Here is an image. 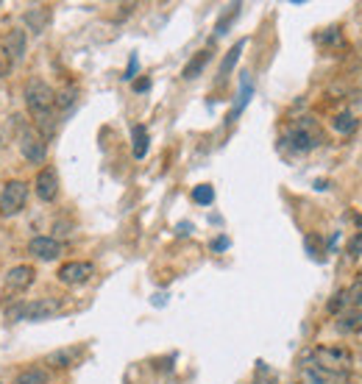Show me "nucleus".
<instances>
[{
	"mask_svg": "<svg viewBox=\"0 0 362 384\" xmlns=\"http://www.w3.org/2000/svg\"><path fill=\"white\" fill-rule=\"evenodd\" d=\"M323 142V131L315 123V117H299L287 125L284 131V145L296 153H310Z\"/></svg>",
	"mask_w": 362,
	"mask_h": 384,
	"instance_id": "obj_1",
	"label": "nucleus"
},
{
	"mask_svg": "<svg viewBox=\"0 0 362 384\" xmlns=\"http://www.w3.org/2000/svg\"><path fill=\"white\" fill-rule=\"evenodd\" d=\"M312 362L321 365L334 378H345L354 370V354L345 345H318L312 351Z\"/></svg>",
	"mask_w": 362,
	"mask_h": 384,
	"instance_id": "obj_2",
	"label": "nucleus"
},
{
	"mask_svg": "<svg viewBox=\"0 0 362 384\" xmlns=\"http://www.w3.org/2000/svg\"><path fill=\"white\" fill-rule=\"evenodd\" d=\"M26 106L34 114V120L50 117L53 109H56V92H53V87L48 81H42V79H31L26 84Z\"/></svg>",
	"mask_w": 362,
	"mask_h": 384,
	"instance_id": "obj_3",
	"label": "nucleus"
},
{
	"mask_svg": "<svg viewBox=\"0 0 362 384\" xmlns=\"http://www.w3.org/2000/svg\"><path fill=\"white\" fill-rule=\"evenodd\" d=\"M28 201V184L20 179H12L0 190V217H17L26 209Z\"/></svg>",
	"mask_w": 362,
	"mask_h": 384,
	"instance_id": "obj_4",
	"label": "nucleus"
},
{
	"mask_svg": "<svg viewBox=\"0 0 362 384\" xmlns=\"http://www.w3.org/2000/svg\"><path fill=\"white\" fill-rule=\"evenodd\" d=\"M17 145H20L23 159L31 162V165H42V162L48 159V142H45V139L39 137V131L31 128V125H20Z\"/></svg>",
	"mask_w": 362,
	"mask_h": 384,
	"instance_id": "obj_5",
	"label": "nucleus"
},
{
	"mask_svg": "<svg viewBox=\"0 0 362 384\" xmlns=\"http://www.w3.org/2000/svg\"><path fill=\"white\" fill-rule=\"evenodd\" d=\"M92 276H95V265H92V262H84V259L64 262V265L56 270V279H59V284H64V287H81V284H87Z\"/></svg>",
	"mask_w": 362,
	"mask_h": 384,
	"instance_id": "obj_6",
	"label": "nucleus"
},
{
	"mask_svg": "<svg viewBox=\"0 0 362 384\" xmlns=\"http://www.w3.org/2000/svg\"><path fill=\"white\" fill-rule=\"evenodd\" d=\"M64 310V301L61 298H34L28 303H23V321H45V318H53Z\"/></svg>",
	"mask_w": 362,
	"mask_h": 384,
	"instance_id": "obj_7",
	"label": "nucleus"
},
{
	"mask_svg": "<svg viewBox=\"0 0 362 384\" xmlns=\"http://www.w3.org/2000/svg\"><path fill=\"white\" fill-rule=\"evenodd\" d=\"M34 192H37V198H39L42 203H53V201H56V195H59V176H56L53 168H42V170L37 173V179H34Z\"/></svg>",
	"mask_w": 362,
	"mask_h": 384,
	"instance_id": "obj_8",
	"label": "nucleus"
},
{
	"mask_svg": "<svg viewBox=\"0 0 362 384\" xmlns=\"http://www.w3.org/2000/svg\"><path fill=\"white\" fill-rule=\"evenodd\" d=\"M28 254L39 262H53L64 254V245L56 237H34V240H28Z\"/></svg>",
	"mask_w": 362,
	"mask_h": 384,
	"instance_id": "obj_9",
	"label": "nucleus"
},
{
	"mask_svg": "<svg viewBox=\"0 0 362 384\" xmlns=\"http://www.w3.org/2000/svg\"><path fill=\"white\" fill-rule=\"evenodd\" d=\"M34 279H37V270H34L31 265H14V267L6 273L3 287H6V292H26V290L34 284Z\"/></svg>",
	"mask_w": 362,
	"mask_h": 384,
	"instance_id": "obj_10",
	"label": "nucleus"
},
{
	"mask_svg": "<svg viewBox=\"0 0 362 384\" xmlns=\"http://www.w3.org/2000/svg\"><path fill=\"white\" fill-rule=\"evenodd\" d=\"M334 332L340 334V337H356V334H362V310H343L340 315H337V321H334Z\"/></svg>",
	"mask_w": 362,
	"mask_h": 384,
	"instance_id": "obj_11",
	"label": "nucleus"
},
{
	"mask_svg": "<svg viewBox=\"0 0 362 384\" xmlns=\"http://www.w3.org/2000/svg\"><path fill=\"white\" fill-rule=\"evenodd\" d=\"M79 354H81L79 348H56V351H50V354L45 356V365L53 367V370H67V367L76 365Z\"/></svg>",
	"mask_w": 362,
	"mask_h": 384,
	"instance_id": "obj_12",
	"label": "nucleus"
},
{
	"mask_svg": "<svg viewBox=\"0 0 362 384\" xmlns=\"http://www.w3.org/2000/svg\"><path fill=\"white\" fill-rule=\"evenodd\" d=\"M3 50L9 53V59H12L14 64H17V61H23V56H26V31H23V28L9 31L6 42H3Z\"/></svg>",
	"mask_w": 362,
	"mask_h": 384,
	"instance_id": "obj_13",
	"label": "nucleus"
},
{
	"mask_svg": "<svg viewBox=\"0 0 362 384\" xmlns=\"http://www.w3.org/2000/svg\"><path fill=\"white\" fill-rule=\"evenodd\" d=\"M301 378H304V384H334V376H329L321 365H315L312 359H307V362H301Z\"/></svg>",
	"mask_w": 362,
	"mask_h": 384,
	"instance_id": "obj_14",
	"label": "nucleus"
},
{
	"mask_svg": "<svg viewBox=\"0 0 362 384\" xmlns=\"http://www.w3.org/2000/svg\"><path fill=\"white\" fill-rule=\"evenodd\" d=\"M23 20H26L28 31L39 37V34L48 28V23H50V9H45V6H37V9L26 12V14H23Z\"/></svg>",
	"mask_w": 362,
	"mask_h": 384,
	"instance_id": "obj_15",
	"label": "nucleus"
},
{
	"mask_svg": "<svg viewBox=\"0 0 362 384\" xmlns=\"http://www.w3.org/2000/svg\"><path fill=\"white\" fill-rule=\"evenodd\" d=\"M209 59H212V50H198L187 64H184V70H181V79L184 81H192V79H198V75L203 72V67L209 64Z\"/></svg>",
	"mask_w": 362,
	"mask_h": 384,
	"instance_id": "obj_16",
	"label": "nucleus"
},
{
	"mask_svg": "<svg viewBox=\"0 0 362 384\" xmlns=\"http://www.w3.org/2000/svg\"><path fill=\"white\" fill-rule=\"evenodd\" d=\"M131 142H134V159H145V153H148V128L145 125H134L131 128Z\"/></svg>",
	"mask_w": 362,
	"mask_h": 384,
	"instance_id": "obj_17",
	"label": "nucleus"
},
{
	"mask_svg": "<svg viewBox=\"0 0 362 384\" xmlns=\"http://www.w3.org/2000/svg\"><path fill=\"white\" fill-rule=\"evenodd\" d=\"M243 48H245V39H240V42H237V45L226 53V59L221 61V70H217V81H226V79H229V72L234 70V64H237V59H240Z\"/></svg>",
	"mask_w": 362,
	"mask_h": 384,
	"instance_id": "obj_18",
	"label": "nucleus"
},
{
	"mask_svg": "<svg viewBox=\"0 0 362 384\" xmlns=\"http://www.w3.org/2000/svg\"><path fill=\"white\" fill-rule=\"evenodd\" d=\"M356 125H359V120H356V114H354L351 109H345V112H340V114L332 117V128H334L337 134H354Z\"/></svg>",
	"mask_w": 362,
	"mask_h": 384,
	"instance_id": "obj_19",
	"label": "nucleus"
},
{
	"mask_svg": "<svg viewBox=\"0 0 362 384\" xmlns=\"http://www.w3.org/2000/svg\"><path fill=\"white\" fill-rule=\"evenodd\" d=\"M50 381V376H48V370L45 367H26V370H20L17 373V378H14V384H48Z\"/></svg>",
	"mask_w": 362,
	"mask_h": 384,
	"instance_id": "obj_20",
	"label": "nucleus"
},
{
	"mask_svg": "<svg viewBox=\"0 0 362 384\" xmlns=\"http://www.w3.org/2000/svg\"><path fill=\"white\" fill-rule=\"evenodd\" d=\"M315 39H318V45H329V48H340V45H343L340 28H326V31H321Z\"/></svg>",
	"mask_w": 362,
	"mask_h": 384,
	"instance_id": "obj_21",
	"label": "nucleus"
},
{
	"mask_svg": "<svg viewBox=\"0 0 362 384\" xmlns=\"http://www.w3.org/2000/svg\"><path fill=\"white\" fill-rule=\"evenodd\" d=\"M192 201L201 203V206H209V203L214 201V190H212L209 184H198V187L192 190Z\"/></svg>",
	"mask_w": 362,
	"mask_h": 384,
	"instance_id": "obj_22",
	"label": "nucleus"
},
{
	"mask_svg": "<svg viewBox=\"0 0 362 384\" xmlns=\"http://www.w3.org/2000/svg\"><path fill=\"white\" fill-rule=\"evenodd\" d=\"M237 14H240V3H234V6H229V12H226V14L221 17V23H217V26H214V34H217V37H221V34H226V28H229V23H232V20L237 17Z\"/></svg>",
	"mask_w": 362,
	"mask_h": 384,
	"instance_id": "obj_23",
	"label": "nucleus"
},
{
	"mask_svg": "<svg viewBox=\"0 0 362 384\" xmlns=\"http://www.w3.org/2000/svg\"><path fill=\"white\" fill-rule=\"evenodd\" d=\"M345 295H348V306H351V310H362V281L351 284L345 290Z\"/></svg>",
	"mask_w": 362,
	"mask_h": 384,
	"instance_id": "obj_24",
	"label": "nucleus"
},
{
	"mask_svg": "<svg viewBox=\"0 0 362 384\" xmlns=\"http://www.w3.org/2000/svg\"><path fill=\"white\" fill-rule=\"evenodd\" d=\"M72 101H76V90H61V92H56V109H70L72 106Z\"/></svg>",
	"mask_w": 362,
	"mask_h": 384,
	"instance_id": "obj_25",
	"label": "nucleus"
},
{
	"mask_svg": "<svg viewBox=\"0 0 362 384\" xmlns=\"http://www.w3.org/2000/svg\"><path fill=\"white\" fill-rule=\"evenodd\" d=\"M343 306H348V295H345V290H340L332 301H329V306H326V310L332 312V315H340V310H343Z\"/></svg>",
	"mask_w": 362,
	"mask_h": 384,
	"instance_id": "obj_26",
	"label": "nucleus"
},
{
	"mask_svg": "<svg viewBox=\"0 0 362 384\" xmlns=\"http://www.w3.org/2000/svg\"><path fill=\"white\" fill-rule=\"evenodd\" d=\"M348 256H351V259L362 256V232H356V234L351 237V243H348Z\"/></svg>",
	"mask_w": 362,
	"mask_h": 384,
	"instance_id": "obj_27",
	"label": "nucleus"
},
{
	"mask_svg": "<svg viewBox=\"0 0 362 384\" xmlns=\"http://www.w3.org/2000/svg\"><path fill=\"white\" fill-rule=\"evenodd\" d=\"M12 67H14V61L9 59V53L3 50V45H0V75H6Z\"/></svg>",
	"mask_w": 362,
	"mask_h": 384,
	"instance_id": "obj_28",
	"label": "nucleus"
},
{
	"mask_svg": "<svg viewBox=\"0 0 362 384\" xmlns=\"http://www.w3.org/2000/svg\"><path fill=\"white\" fill-rule=\"evenodd\" d=\"M145 90H151V79H139V81H134V92H145Z\"/></svg>",
	"mask_w": 362,
	"mask_h": 384,
	"instance_id": "obj_29",
	"label": "nucleus"
},
{
	"mask_svg": "<svg viewBox=\"0 0 362 384\" xmlns=\"http://www.w3.org/2000/svg\"><path fill=\"white\" fill-rule=\"evenodd\" d=\"M134 72H137V56H131V64H128V70H125L123 79H125V81H131V79H134Z\"/></svg>",
	"mask_w": 362,
	"mask_h": 384,
	"instance_id": "obj_30",
	"label": "nucleus"
},
{
	"mask_svg": "<svg viewBox=\"0 0 362 384\" xmlns=\"http://www.w3.org/2000/svg\"><path fill=\"white\" fill-rule=\"evenodd\" d=\"M223 248H229V240H226V237H221V240L212 243V251H223Z\"/></svg>",
	"mask_w": 362,
	"mask_h": 384,
	"instance_id": "obj_31",
	"label": "nucleus"
},
{
	"mask_svg": "<svg viewBox=\"0 0 362 384\" xmlns=\"http://www.w3.org/2000/svg\"><path fill=\"white\" fill-rule=\"evenodd\" d=\"M257 384H279V381H276V376H265V378H259Z\"/></svg>",
	"mask_w": 362,
	"mask_h": 384,
	"instance_id": "obj_32",
	"label": "nucleus"
},
{
	"mask_svg": "<svg viewBox=\"0 0 362 384\" xmlns=\"http://www.w3.org/2000/svg\"><path fill=\"white\" fill-rule=\"evenodd\" d=\"M351 98H354V103L362 109V92H351Z\"/></svg>",
	"mask_w": 362,
	"mask_h": 384,
	"instance_id": "obj_33",
	"label": "nucleus"
},
{
	"mask_svg": "<svg viewBox=\"0 0 362 384\" xmlns=\"http://www.w3.org/2000/svg\"><path fill=\"white\" fill-rule=\"evenodd\" d=\"M359 225H362V217H359Z\"/></svg>",
	"mask_w": 362,
	"mask_h": 384,
	"instance_id": "obj_34",
	"label": "nucleus"
},
{
	"mask_svg": "<svg viewBox=\"0 0 362 384\" xmlns=\"http://www.w3.org/2000/svg\"><path fill=\"white\" fill-rule=\"evenodd\" d=\"M359 276H362V270H359Z\"/></svg>",
	"mask_w": 362,
	"mask_h": 384,
	"instance_id": "obj_35",
	"label": "nucleus"
},
{
	"mask_svg": "<svg viewBox=\"0 0 362 384\" xmlns=\"http://www.w3.org/2000/svg\"><path fill=\"white\" fill-rule=\"evenodd\" d=\"M0 6H3V3H0Z\"/></svg>",
	"mask_w": 362,
	"mask_h": 384,
	"instance_id": "obj_36",
	"label": "nucleus"
},
{
	"mask_svg": "<svg viewBox=\"0 0 362 384\" xmlns=\"http://www.w3.org/2000/svg\"><path fill=\"white\" fill-rule=\"evenodd\" d=\"M0 384H3V381H0Z\"/></svg>",
	"mask_w": 362,
	"mask_h": 384,
	"instance_id": "obj_37",
	"label": "nucleus"
}]
</instances>
